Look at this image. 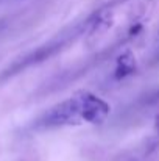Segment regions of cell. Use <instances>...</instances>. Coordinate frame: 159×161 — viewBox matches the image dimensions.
Returning a JSON list of instances; mask_svg holds the SVG:
<instances>
[{"label": "cell", "mask_w": 159, "mask_h": 161, "mask_svg": "<svg viewBox=\"0 0 159 161\" xmlns=\"http://www.w3.org/2000/svg\"><path fill=\"white\" fill-rule=\"evenodd\" d=\"M86 27H89V20L81 22V24H78V25L69 28L67 31H62L61 35H58L56 38L50 39V41L45 42L44 46H41V47L31 50L30 53L17 58V59L13 61L5 70H2L0 80H6V78H9V77H14V75L20 74L22 70H25V69H28V67H31V66L41 64V63H44V61L53 58L55 55H58L61 50H64L70 42H73V41L86 30Z\"/></svg>", "instance_id": "2"}, {"label": "cell", "mask_w": 159, "mask_h": 161, "mask_svg": "<svg viewBox=\"0 0 159 161\" xmlns=\"http://www.w3.org/2000/svg\"><path fill=\"white\" fill-rule=\"evenodd\" d=\"M134 69H136V64H134L133 55H131V52H125V53H122V56L117 59V67H115L114 77H115L117 80H120V78H123V77L133 74Z\"/></svg>", "instance_id": "3"}, {"label": "cell", "mask_w": 159, "mask_h": 161, "mask_svg": "<svg viewBox=\"0 0 159 161\" xmlns=\"http://www.w3.org/2000/svg\"><path fill=\"white\" fill-rule=\"evenodd\" d=\"M109 114V105L92 92L80 91L52 107L34 124L36 128H56L80 124H102Z\"/></svg>", "instance_id": "1"}]
</instances>
